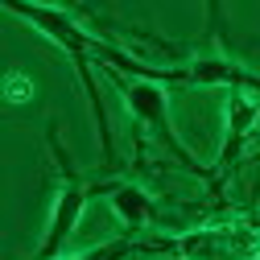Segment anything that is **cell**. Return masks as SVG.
Segmentation results:
<instances>
[{
  "mask_svg": "<svg viewBox=\"0 0 260 260\" xmlns=\"http://www.w3.org/2000/svg\"><path fill=\"white\" fill-rule=\"evenodd\" d=\"M13 17L29 21L46 42H54L62 54L75 62V75H79V87L87 95V108H91V124H95V141H100V157L116 161V141H112V120H108V108H104V91H100V79H95V38L67 13V9H50V5H9Z\"/></svg>",
  "mask_w": 260,
  "mask_h": 260,
  "instance_id": "cell-1",
  "label": "cell"
},
{
  "mask_svg": "<svg viewBox=\"0 0 260 260\" xmlns=\"http://www.w3.org/2000/svg\"><path fill=\"white\" fill-rule=\"evenodd\" d=\"M46 145H50L54 170H58V194H54V207H50V219H46V236H42L34 260H62V252H67V244H71V236L79 232V223H83L87 199H91L100 186H91V182L75 170V161H71L67 145H62L58 120H50V128H46Z\"/></svg>",
  "mask_w": 260,
  "mask_h": 260,
  "instance_id": "cell-2",
  "label": "cell"
},
{
  "mask_svg": "<svg viewBox=\"0 0 260 260\" xmlns=\"http://www.w3.org/2000/svg\"><path fill=\"white\" fill-rule=\"evenodd\" d=\"M112 79H116V87L124 91V108H128V116H133L145 133L166 149L170 157H178L182 166L190 170V174H199V178H211L203 166H199V157H194L186 145H182V137H178V128H174V120H170V95H166V87L161 83H153V79H128V75H120V71H108ZM215 182V178H211Z\"/></svg>",
  "mask_w": 260,
  "mask_h": 260,
  "instance_id": "cell-3",
  "label": "cell"
},
{
  "mask_svg": "<svg viewBox=\"0 0 260 260\" xmlns=\"http://www.w3.org/2000/svg\"><path fill=\"white\" fill-rule=\"evenodd\" d=\"M182 260H260V223H227V227H194L178 236Z\"/></svg>",
  "mask_w": 260,
  "mask_h": 260,
  "instance_id": "cell-4",
  "label": "cell"
},
{
  "mask_svg": "<svg viewBox=\"0 0 260 260\" xmlns=\"http://www.w3.org/2000/svg\"><path fill=\"white\" fill-rule=\"evenodd\" d=\"M256 120H260V100L256 95L252 91H227V104H223V149H219V161H215V186L240 161L244 141L252 137Z\"/></svg>",
  "mask_w": 260,
  "mask_h": 260,
  "instance_id": "cell-5",
  "label": "cell"
},
{
  "mask_svg": "<svg viewBox=\"0 0 260 260\" xmlns=\"http://www.w3.org/2000/svg\"><path fill=\"white\" fill-rule=\"evenodd\" d=\"M104 194H108V207H112V215L128 227V232H145V227H153L157 223V203H153V194L145 190V186H137V182H104L100 186Z\"/></svg>",
  "mask_w": 260,
  "mask_h": 260,
  "instance_id": "cell-6",
  "label": "cell"
},
{
  "mask_svg": "<svg viewBox=\"0 0 260 260\" xmlns=\"http://www.w3.org/2000/svg\"><path fill=\"white\" fill-rule=\"evenodd\" d=\"M0 91H5L9 104H29V100H34V79H29L25 71H5Z\"/></svg>",
  "mask_w": 260,
  "mask_h": 260,
  "instance_id": "cell-7",
  "label": "cell"
},
{
  "mask_svg": "<svg viewBox=\"0 0 260 260\" xmlns=\"http://www.w3.org/2000/svg\"><path fill=\"white\" fill-rule=\"evenodd\" d=\"M128 252H133L128 240H112V244H100V248H91V252H83V256H67V260H124Z\"/></svg>",
  "mask_w": 260,
  "mask_h": 260,
  "instance_id": "cell-8",
  "label": "cell"
}]
</instances>
